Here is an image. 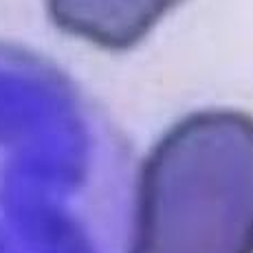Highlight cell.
I'll return each instance as SVG.
<instances>
[{"mask_svg":"<svg viewBox=\"0 0 253 253\" xmlns=\"http://www.w3.org/2000/svg\"><path fill=\"white\" fill-rule=\"evenodd\" d=\"M134 253L253 251V124L198 115L154 150Z\"/></svg>","mask_w":253,"mask_h":253,"instance_id":"6da1fadb","label":"cell"},{"mask_svg":"<svg viewBox=\"0 0 253 253\" xmlns=\"http://www.w3.org/2000/svg\"><path fill=\"white\" fill-rule=\"evenodd\" d=\"M55 24L108 48L139 42L178 0H46Z\"/></svg>","mask_w":253,"mask_h":253,"instance_id":"7a4b0ae2","label":"cell"}]
</instances>
